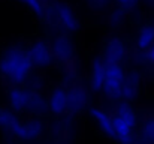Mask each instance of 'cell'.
I'll return each instance as SVG.
<instances>
[{
  "instance_id": "cell-20",
  "label": "cell",
  "mask_w": 154,
  "mask_h": 144,
  "mask_svg": "<svg viewBox=\"0 0 154 144\" xmlns=\"http://www.w3.org/2000/svg\"><path fill=\"white\" fill-rule=\"evenodd\" d=\"M87 3L94 9H102L109 3V0H87Z\"/></svg>"
},
{
  "instance_id": "cell-15",
  "label": "cell",
  "mask_w": 154,
  "mask_h": 144,
  "mask_svg": "<svg viewBox=\"0 0 154 144\" xmlns=\"http://www.w3.org/2000/svg\"><path fill=\"white\" fill-rule=\"evenodd\" d=\"M154 44V24L147 23L142 26L136 35V47L141 51H148V48Z\"/></svg>"
},
{
  "instance_id": "cell-17",
  "label": "cell",
  "mask_w": 154,
  "mask_h": 144,
  "mask_svg": "<svg viewBox=\"0 0 154 144\" xmlns=\"http://www.w3.org/2000/svg\"><path fill=\"white\" fill-rule=\"evenodd\" d=\"M124 18H126V11L123 9V8H117V9H114L112 12H111V15H109V23H111V26H121L123 24V21H124Z\"/></svg>"
},
{
  "instance_id": "cell-7",
  "label": "cell",
  "mask_w": 154,
  "mask_h": 144,
  "mask_svg": "<svg viewBox=\"0 0 154 144\" xmlns=\"http://www.w3.org/2000/svg\"><path fill=\"white\" fill-rule=\"evenodd\" d=\"M126 54H127V47L124 41L117 36H112L105 42L102 59L105 60V63H120L121 65V62L126 59Z\"/></svg>"
},
{
  "instance_id": "cell-22",
  "label": "cell",
  "mask_w": 154,
  "mask_h": 144,
  "mask_svg": "<svg viewBox=\"0 0 154 144\" xmlns=\"http://www.w3.org/2000/svg\"><path fill=\"white\" fill-rule=\"evenodd\" d=\"M144 2H145L148 6H154V0H144Z\"/></svg>"
},
{
  "instance_id": "cell-14",
  "label": "cell",
  "mask_w": 154,
  "mask_h": 144,
  "mask_svg": "<svg viewBox=\"0 0 154 144\" xmlns=\"http://www.w3.org/2000/svg\"><path fill=\"white\" fill-rule=\"evenodd\" d=\"M67 99H69L67 110H70V111H81L88 104L87 92L82 87H78V86L72 87L70 90H67Z\"/></svg>"
},
{
  "instance_id": "cell-10",
  "label": "cell",
  "mask_w": 154,
  "mask_h": 144,
  "mask_svg": "<svg viewBox=\"0 0 154 144\" xmlns=\"http://www.w3.org/2000/svg\"><path fill=\"white\" fill-rule=\"evenodd\" d=\"M139 89H141V75L138 71H132L130 74L126 75V81H124L120 98H123L124 102L133 101L139 93Z\"/></svg>"
},
{
  "instance_id": "cell-9",
  "label": "cell",
  "mask_w": 154,
  "mask_h": 144,
  "mask_svg": "<svg viewBox=\"0 0 154 144\" xmlns=\"http://www.w3.org/2000/svg\"><path fill=\"white\" fill-rule=\"evenodd\" d=\"M52 56L54 59H58L60 62H70L73 59V44L66 35L57 36L51 44Z\"/></svg>"
},
{
  "instance_id": "cell-4",
  "label": "cell",
  "mask_w": 154,
  "mask_h": 144,
  "mask_svg": "<svg viewBox=\"0 0 154 144\" xmlns=\"http://www.w3.org/2000/svg\"><path fill=\"white\" fill-rule=\"evenodd\" d=\"M8 101L11 108L15 111H44L45 108H48L47 101L39 93L21 87H12L8 92Z\"/></svg>"
},
{
  "instance_id": "cell-3",
  "label": "cell",
  "mask_w": 154,
  "mask_h": 144,
  "mask_svg": "<svg viewBox=\"0 0 154 144\" xmlns=\"http://www.w3.org/2000/svg\"><path fill=\"white\" fill-rule=\"evenodd\" d=\"M0 128L12 132L14 135L24 138V140H30L38 137L42 132V123L38 120H32V122H20V119L9 110L0 108Z\"/></svg>"
},
{
  "instance_id": "cell-1",
  "label": "cell",
  "mask_w": 154,
  "mask_h": 144,
  "mask_svg": "<svg viewBox=\"0 0 154 144\" xmlns=\"http://www.w3.org/2000/svg\"><path fill=\"white\" fill-rule=\"evenodd\" d=\"M33 62L27 50L21 47H9L0 57V75L12 84H21L32 74Z\"/></svg>"
},
{
  "instance_id": "cell-18",
  "label": "cell",
  "mask_w": 154,
  "mask_h": 144,
  "mask_svg": "<svg viewBox=\"0 0 154 144\" xmlns=\"http://www.w3.org/2000/svg\"><path fill=\"white\" fill-rule=\"evenodd\" d=\"M142 134L147 140L154 141V117H150L142 125Z\"/></svg>"
},
{
  "instance_id": "cell-11",
  "label": "cell",
  "mask_w": 154,
  "mask_h": 144,
  "mask_svg": "<svg viewBox=\"0 0 154 144\" xmlns=\"http://www.w3.org/2000/svg\"><path fill=\"white\" fill-rule=\"evenodd\" d=\"M67 105H69L67 90L63 87H55L48 98V108L54 114H61L67 111Z\"/></svg>"
},
{
  "instance_id": "cell-6",
  "label": "cell",
  "mask_w": 154,
  "mask_h": 144,
  "mask_svg": "<svg viewBox=\"0 0 154 144\" xmlns=\"http://www.w3.org/2000/svg\"><path fill=\"white\" fill-rule=\"evenodd\" d=\"M52 15L55 18V21L60 24L61 29L67 30V32H75L79 26V21L76 18V14L73 12V9L66 3V2H57L52 5Z\"/></svg>"
},
{
  "instance_id": "cell-5",
  "label": "cell",
  "mask_w": 154,
  "mask_h": 144,
  "mask_svg": "<svg viewBox=\"0 0 154 144\" xmlns=\"http://www.w3.org/2000/svg\"><path fill=\"white\" fill-rule=\"evenodd\" d=\"M126 72L123 65L120 63H106L105 69V83H103V92L109 98H120L121 90L126 81Z\"/></svg>"
},
{
  "instance_id": "cell-8",
  "label": "cell",
  "mask_w": 154,
  "mask_h": 144,
  "mask_svg": "<svg viewBox=\"0 0 154 144\" xmlns=\"http://www.w3.org/2000/svg\"><path fill=\"white\" fill-rule=\"evenodd\" d=\"M27 53L33 62L35 66H41V68H45V66H50L52 63V50L51 45L45 41H36L33 42L30 47L27 48Z\"/></svg>"
},
{
  "instance_id": "cell-21",
  "label": "cell",
  "mask_w": 154,
  "mask_h": 144,
  "mask_svg": "<svg viewBox=\"0 0 154 144\" xmlns=\"http://www.w3.org/2000/svg\"><path fill=\"white\" fill-rule=\"evenodd\" d=\"M147 59H148V62H150L151 65H154V44L148 48V51H147Z\"/></svg>"
},
{
  "instance_id": "cell-19",
  "label": "cell",
  "mask_w": 154,
  "mask_h": 144,
  "mask_svg": "<svg viewBox=\"0 0 154 144\" xmlns=\"http://www.w3.org/2000/svg\"><path fill=\"white\" fill-rule=\"evenodd\" d=\"M117 3L120 5V8L126 11V9H133L139 3V0H117Z\"/></svg>"
},
{
  "instance_id": "cell-12",
  "label": "cell",
  "mask_w": 154,
  "mask_h": 144,
  "mask_svg": "<svg viewBox=\"0 0 154 144\" xmlns=\"http://www.w3.org/2000/svg\"><path fill=\"white\" fill-rule=\"evenodd\" d=\"M90 114L94 119V122L99 125V128L109 137H115L114 132V122H112V116H109L105 110L99 107H91L90 108Z\"/></svg>"
},
{
  "instance_id": "cell-2",
  "label": "cell",
  "mask_w": 154,
  "mask_h": 144,
  "mask_svg": "<svg viewBox=\"0 0 154 144\" xmlns=\"http://www.w3.org/2000/svg\"><path fill=\"white\" fill-rule=\"evenodd\" d=\"M136 113L129 102H120L112 116L115 138L123 144L132 143V134L136 126Z\"/></svg>"
},
{
  "instance_id": "cell-13",
  "label": "cell",
  "mask_w": 154,
  "mask_h": 144,
  "mask_svg": "<svg viewBox=\"0 0 154 144\" xmlns=\"http://www.w3.org/2000/svg\"><path fill=\"white\" fill-rule=\"evenodd\" d=\"M105 69H106V63L102 57H96L93 60L91 65V74H90V86L93 90L99 92L103 89V83H105Z\"/></svg>"
},
{
  "instance_id": "cell-16",
  "label": "cell",
  "mask_w": 154,
  "mask_h": 144,
  "mask_svg": "<svg viewBox=\"0 0 154 144\" xmlns=\"http://www.w3.org/2000/svg\"><path fill=\"white\" fill-rule=\"evenodd\" d=\"M21 3H24L32 12H35L38 17H44L47 9H45V5L42 3V0H20Z\"/></svg>"
}]
</instances>
